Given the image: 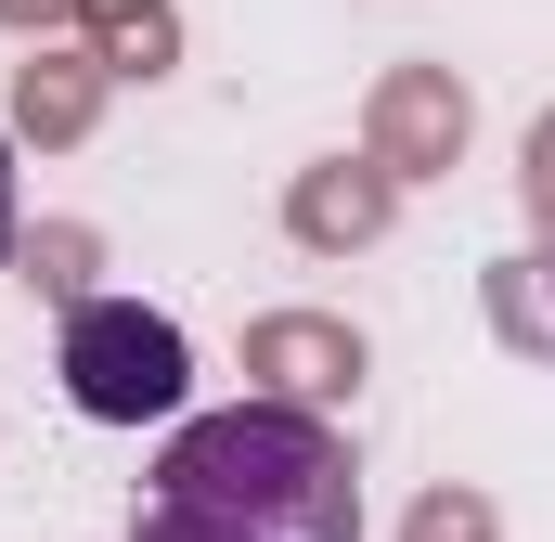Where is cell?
Returning a JSON list of instances; mask_svg holds the SVG:
<instances>
[{"instance_id": "cell-2", "label": "cell", "mask_w": 555, "mask_h": 542, "mask_svg": "<svg viewBox=\"0 0 555 542\" xmlns=\"http://www.w3.org/2000/svg\"><path fill=\"white\" fill-rule=\"evenodd\" d=\"M52 375H65V401L91 413V426H181V401H194V336L168 310H142V297H78Z\"/></svg>"}, {"instance_id": "cell-1", "label": "cell", "mask_w": 555, "mask_h": 542, "mask_svg": "<svg viewBox=\"0 0 555 542\" xmlns=\"http://www.w3.org/2000/svg\"><path fill=\"white\" fill-rule=\"evenodd\" d=\"M142 542H362L349 439L297 401L181 413L142 478Z\"/></svg>"}, {"instance_id": "cell-3", "label": "cell", "mask_w": 555, "mask_h": 542, "mask_svg": "<svg viewBox=\"0 0 555 542\" xmlns=\"http://www.w3.org/2000/svg\"><path fill=\"white\" fill-rule=\"evenodd\" d=\"M0 259H13V142H0Z\"/></svg>"}]
</instances>
